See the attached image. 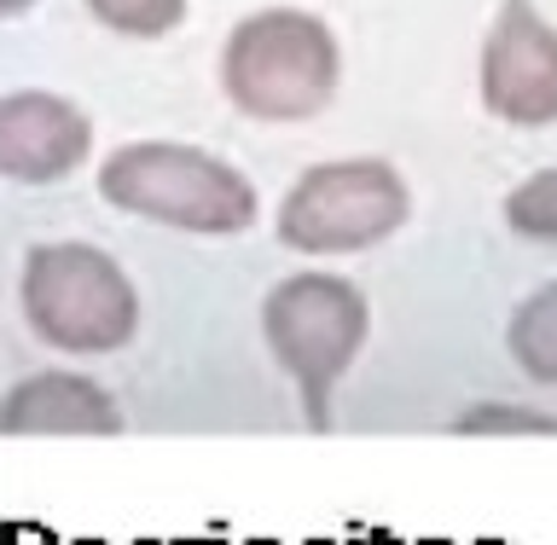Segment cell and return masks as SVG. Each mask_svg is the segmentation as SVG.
Masks as SVG:
<instances>
[{
	"label": "cell",
	"mask_w": 557,
	"mask_h": 545,
	"mask_svg": "<svg viewBox=\"0 0 557 545\" xmlns=\"http://www.w3.org/2000/svg\"><path fill=\"white\" fill-rule=\"evenodd\" d=\"M35 0H0V17H17V12H29Z\"/></svg>",
	"instance_id": "obj_13"
},
{
	"label": "cell",
	"mask_w": 557,
	"mask_h": 545,
	"mask_svg": "<svg viewBox=\"0 0 557 545\" xmlns=\"http://www.w3.org/2000/svg\"><path fill=\"white\" fill-rule=\"evenodd\" d=\"M94 151V122L59 94H7L0 99V174L24 186L64 181Z\"/></svg>",
	"instance_id": "obj_7"
},
{
	"label": "cell",
	"mask_w": 557,
	"mask_h": 545,
	"mask_svg": "<svg viewBox=\"0 0 557 545\" xmlns=\"http://www.w3.org/2000/svg\"><path fill=\"white\" fill-rule=\"evenodd\" d=\"M87 12H94L104 29H116V35H134V41H157V35L181 29L186 0H87Z\"/></svg>",
	"instance_id": "obj_10"
},
{
	"label": "cell",
	"mask_w": 557,
	"mask_h": 545,
	"mask_svg": "<svg viewBox=\"0 0 557 545\" xmlns=\"http://www.w3.org/2000/svg\"><path fill=\"white\" fill-rule=\"evenodd\" d=\"M505 221L522 238H557V169H540L505 198Z\"/></svg>",
	"instance_id": "obj_11"
},
{
	"label": "cell",
	"mask_w": 557,
	"mask_h": 545,
	"mask_svg": "<svg viewBox=\"0 0 557 545\" xmlns=\"http://www.w3.org/2000/svg\"><path fill=\"white\" fill-rule=\"evenodd\" d=\"M482 104L517 128L557 122V29L534 0H505L482 41Z\"/></svg>",
	"instance_id": "obj_6"
},
{
	"label": "cell",
	"mask_w": 557,
	"mask_h": 545,
	"mask_svg": "<svg viewBox=\"0 0 557 545\" xmlns=\"http://www.w3.org/2000/svg\"><path fill=\"white\" fill-rule=\"evenodd\" d=\"M366 325H372L366 296L337 273H296L285 285H273L268 302H261L268 348L302 389V412L313 430L331 424V389L355 366Z\"/></svg>",
	"instance_id": "obj_3"
},
{
	"label": "cell",
	"mask_w": 557,
	"mask_h": 545,
	"mask_svg": "<svg viewBox=\"0 0 557 545\" xmlns=\"http://www.w3.org/2000/svg\"><path fill=\"white\" fill-rule=\"evenodd\" d=\"M122 412L94 377L35 372L0 395V435H116Z\"/></svg>",
	"instance_id": "obj_8"
},
{
	"label": "cell",
	"mask_w": 557,
	"mask_h": 545,
	"mask_svg": "<svg viewBox=\"0 0 557 545\" xmlns=\"http://www.w3.org/2000/svg\"><path fill=\"white\" fill-rule=\"evenodd\" d=\"M505 343H511V360L534 383H557V285H546L540 296H529V302L517 308Z\"/></svg>",
	"instance_id": "obj_9"
},
{
	"label": "cell",
	"mask_w": 557,
	"mask_h": 545,
	"mask_svg": "<svg viewBox=\"0 0 557 545\" xmlns=\"http://www.w3.org/2000/svg\"><path fill=\"white\" fill-rule=\"evenodd\" d=\"M221 87L256 122H308L337 94V41L313 12H256L226 35Z\"/></svg>",
	"instance_id": "obj_2"
},
{
	"label": "cell",
	"mask_w": 557,
	"mask_h": 545,
	"mask_svg": "<svg viewBox=\"0 0 557 545\" xmlns=\"http://www.w3.org/2000/svg\"><path fill=\"white\" fill-rule=\"evenodd\" d=\"M459 430H557L552 418H529V412H505V407H482V412H465Z\"/></svg>",
	"instance_id": "obj_12"
},
{
	"label": "cell",
	"mask_w": 557,
	"mask_h": 545,
	"mask_svg": "<svg viewBox=\"0 0 557 545\" xmlns=\"http://www.w3.org/2000/svg\"><path fill=\"white\" fill-rule=\"evenodd\" d=\"M99 198L128 209V215L209 238L256 226V186L221 157L198 146H169V139L116 146L99 169Z\"/></svg>",
	"instance_id": "obj_1"
},
{
	"label": "cell",
	"mask_w": 557,
	"mask_h": 545,
	"mask_svg": "<svg viewBox=\"0 0 557 545\" xmlns=\"http://www.w3.org/2000/svg\"><path fill=\"white\" fill-rule=\"evenodd\" d=\"M24 313L35 337L64 355H111L134 337L139 296L94 244H41L24 261Z\"/></svg>",
	"instance_id": "obj_4"
},
{
	"label": "cell",
	"mask_w": 557,
	"mask_h": 545,
	"mask_svg": "<svg viewBox=\"0 0 557 545\" xmlns=\"http://www.w3.org/2000/svg\"><path fill=\"white\" fill-rule=\"evenodd\" d=\"M407 181L377 163V157H348V163H313L278 203V244L302 256H343L372 250L407 226Z\"/></svg>",
	"instance_id": "obj_5"
}]
</instances>
